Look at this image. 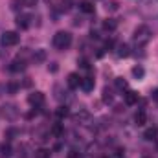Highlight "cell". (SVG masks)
<instances>
[{"instance_id": "3", "label": "cell", "mask_w": 158, "mask_h": 158, "mask_svg": "<svg viewBox=\"0 0 158 158\" xmlns=\"http://www.w3.org/2000/svg\"><path fill=\"white\" fill-rule=\"evenodd\" d=\"M19 40H20V35L17 31H4L2 37H0V44L6 46V48H9V46H17Z\"/></svg>"}, {"instance_id": "7", "label": "cell", "mask_w": 158, "mask_h": 158, "mask_svg": "<svg viewBox=\"0 0 158 158\" xmlns=\"http://www.w3.org/2000/svg\"><path fill=\"white\" fill-rule=\"evenodd\" d=\"M66 83H68V86H70L72 90L79 88V86H81V77H79V74H68Z\"/></svg>"}, {"instance_id": "8", "label": "cell", "mask_w": 158, "mask_h": 158, "mask_svg": "<svg viewBox=\"0 0 158 158\" xmlns=\"http://www.w3.org/2000/svg\"><path fill=\"white\" fill-rule=\"evenodd\" d=\"M9 70L11 72H22V70H26V61L24 59H15L13 63H11V66H9Z\"/></svg>"}, {"instance_id": "25", "label": "cell", "mask_w": 158, "mask_h": 158, "mask_svg": "<svg viewBox=\"0 0 158 158\" xmlns=\"http://www.w3.org/2000/svg\"><path fill=\"white\" fill-rule=\"evenodd\" d=\"M9 4H11V9H13V11H19V9H20V4H22V0H11Z\"/></svg>"}, {"instance_id": "24", "label": "cell", "mask_w": 158, "mask_h": 158, "mask_svg": "<svg viewBox=\"0 0 158 158\" xmlns=\"http://www.w3.org/2000/svg\"><path fill=\"white\" fill-rule=\"evenodd\" d=\"M116 86H118L119 90H125V88H127V81H125V79H121V77H118V79H116Z\"/></svg>"}, {"instance_id": "23", "label": "cell", "mask_w": 158, "mask_h": 158, "mask_svg": "<svg viewBox=\"0 0 158 158\" xmlns=\"http://www.w3.org/2000/svg\"><path fill=\"white\" fill-rule=\"evenodd\" d=\"M72 4H74V0H61V9L63 11H68L72 7Z\"/></svg>"}, {"instance_id": "9", "label": "cell", "mask_w": 158, "mask_h": 158, "mask_svg": "<svg viewBox=\"0 0 158 158\" xmlns=\"http://www.w3.org/2000/svg\"><path fill=\"white\" fill-rule=\"evenodd\" d=\"M94 85H96L94 83V77H90V76L88 77H81V88L85 92H92L94 90Z\"/></svg>"}, {"instance_id": "13", "label": "cell", "mask_w": 158, "mask_h": 158, "mask_svg": "<svg viewBox=\"0 0 158 158\" xmlns=\"http://www.w3.org/2000/svg\"><path fill=\"white\" fill-rule=\"evenodd\" d=\"M118 28V22L114 20V19H107V20H103V30H107V31H114Z\"/></svg>"}, {"instance_id": "6", "label": "cell", "mask_w": 158, "mask_h": 158, "mask_svg": "<svg viewBox=\"0 0 158 158\" xmlns=\"http://www.w3.org/2000/svg\"><path fill=\"white\" fill-rule=\"evenodd\" d=\"M17 26H19L20 30H28V28L31 26V15L20 13V15L17 17Z\"/></svg>"}, {"instance_id": "2", "label": "cell", "mask_w": 158, "mask_h": 158, "mask_svg": "<svg viewBox=\"0 0 158 158\" xmlns=\"http://www.w3.org/2000/svg\"><path fill=\"white\" fill-rule=\"evenodd\" d=\"M53 46L57 50H68L72 46V33L70 31H57L53 35Z\"/></svg>"}, {"instance_id": "21", "label": "cell", "mask_w": 158, "mask_h": 158, "mask_svg": "<svg viewBox=\"0 0 158 158\" xmlns=\"http://www.w3.org/2000/svg\"><path fill=\"white\" fill-rule=\"evenodd\" d=\"M68 114H70V110H68V107H59V109H57V118H66V116H68Z\"/></svg>"}, {"instance_id": "28", "label": "cell", "mask_w": 158, "mask_h": 158, "mask_svg": "<svg viewBox=\"0 0 158 158\" xmlns=\"http://www.w3.org/2000/svg\"><path fill=\"white\" fill-rule=\"evenodd\" d=\"M37 4V0H22V6H26V7H33Z\"/></svg>"}, {"instance_id": "11", "label": "cell", "mask_w": 158, "mask_h": 158, "mask_svg": "<svg viewBox=\"0 0 158 158\" xmlns=\"http://www.w3.org/2000/svg\"><path fill=\"white\" fill-rule=\"evenodd\" d=\"M125 103H127V105H134V103H138V92H134V90L125 92Z\"/></svg>"}, {"instance_id": "5", "label": "cell", "mask_w": 158, "mask_h": 158, "mask_svg": "<svg viewBox=\"0 0 158 158\" xmlns=\"http://www.w3.org/2000/svg\"><path fill=\"white\" fill-rule=\"evenodd\" d=\"M2 116L6 119H9V121H13V119H17V116H19V109L15 105H6L2 109Z\"/></svg>"}, {"instance_id": "22", "label": "cell", "mask_w": 158, "mask_h": 158, "mask_svg": "<svg viewBox=\"0 0 158 158\" xmlns=\"http://www.w3.org/2000/svg\"><path fill=\"white\" fill-rule=\"evenodd\" d=\"M143 74H145V70H143L142 66H134V68H132V76H134V77L142 79L143 77Z\"/></svg>"}, {"instance_id": "29", "label": "cell", "mask_w": 158, "mask_h": 158, "mask_svg": "<svg viewBox=\"0 0 158 158\" xmlns=\"http://www.w3.org/2000/svg\"><path fill=\"white\" fill-rule=\"evenodd\" d=\"M68 158H83V155H79V153H76V151H72V153L68 155Z\"/></svg>"}, {"instance_id": "4", "label": "cell", "mask_w": 158, "mask_h": 158, "mask_svg": "<svg viewBox=\"0 0 158 158\" xmlns=\"http://www.w3.org/2000/svg\"><path fill=\"white\" fill-rule=\"evenodd\" d=\"M44 101H46V96H44V92H40V90H37V92H31L30 96H28V103L31 105V107H42L44 105Z\"/></svg>"}, {"instance_id": "26", "label": "cell", "mask_w": 158, "mask_h": 158, "mask_svg": "<svg viewBox=\"0 0 158 158\" xmlns=\"http://www.w3.org/2000/svg\"><path fill=\"white\" fill-rule=\"evenodd\" d=\"M17 90H19V85H15V83H9V85H7V92H9V94H15Z\"/></svg>"}, {"instance_id": "14", "label": "cell", "mask_w": 158, "mask_h": 158, "mask_svg": "<svg viewBox=\"0 0 158 158\" xmlns=\"http://www.w3.org/2000/svg\"><path fill=\"white\" fill-rule=\"evenodd\" d=\"M11 155H13L11 145H9V143H4V145L0 147V158H11Z\"/></svg>"}, {"instance_id": "19", "label": "cell", "mask_w": 158, "mask_h": 158, "mask_svg": "<svg viewBox=\"0 0 158 158\" xmlns=\"http://www.w3.org/2000/svg\"><path fill=\"white\" fill-rule=\"evenodd\" d=\"M105 7H107V11H118L119 2L118 0H109V2L105 4Z\"/></svg>"}, {"instance_id": "10", "label": "cell", "mask_w": 158, "mask_h": 158, "mask_svg": "<svg viewBox=\"0 0 158 158\" xmlns=\"http://www.w3.org/2000/svg\"><path fill=\"white\" fill-rule=\"evenodd\" d=\"M79 9H81L83 13H94V4H92L90 0H81V2H79Z\"/></svg>"}, {"instance_id": "1", "label": "cell", "mask_w": 158, "mask_h": 158, "mask_svg": "<svg viewBox=\"0 0 158 158\" xmlns=\"http://www.w3.org/2000/svg\"><path fill=\"white\" fill-rule=\"evenodd\" d=\"M151 40V30L147 26H138L132 33V42L138 46V48H143L147 42Z\"/></svg>"}, {"instance_id": "12", "label": "cell", "mask_w": 158, "mask_h": 158, "mask_svg": "<svg viewBox=\"0 0 158 158\" xmlns=\"http://www.w3.org/2000/svg\"><path fill=\"white\" fill-rule=\"evenodd\" d=\"M134 121H136L138 127L145 125V123H147V114H145V110H138V112L134 114Z\"/></svg>"}, {"instance_id": "27", "label": "cell", "mask_w": 158, "mask_h": 158, "mask_svg": "<svg viewBox=\"0 0 158 158\" xmlns=\"http://www.w3.org/2000/svg\"><path fill=\"white\" fill-rule=\"evenodd\" d=\"M52 132L55 134V136H59V134H63V127L57 123V125H53V129H52Z\"/></svg>"}, {"instance_id": "15", "label": "cell", "mask_w": 158, "mask_h": 158, "mask_svg": "<svg viewBox=\"0 0 158 158\" xmlns=\"http://www.w3.org/2000/svg\"><path fill=\"white\" fill-rule=\"evenodd\" d=\"M118 55L119 57H129L131 55V48L127 44H119L118 46Z\"/></svg>"}, {"instance_id": "16", "label": "cell", "mask_w": 158, "mask_h": 158, "mask_svg": "<svg viewBox=\"0 0 158 158\" xmlns=\"http://www.w3.org/2000/svg\"><path fill=\"white\" fill-rule=\"evenodd\" d=\"M52 156V153H50V149H44V147H40L35 151V158H50Z\"/></svg>"}, {"instance_id": "18", "label": "cell", "mask_w": 158, "mask_h": 158, "mask_svg": "<svg viewBox=\"0 0 158 158\" xmlns=\"http://www.w3.org/2000/svg\"><path fill=\"white\" fill-rule=\"evenodd\" d=\"M156 134H158V131L155 129V127H153V129H147V131H145V134H143V138L151 142V140H155V138H156Z\"/></svg>"}, {"instance_id": "30", "label": "cell", "mask_w": 158, "mask_h": 158, "mask_svg": "<svg viewBox=\"0 0 158 158\" xmlns=\"http://www.w3.org/2000/svg\"><path fill=\"white\" fill-rule=\"evenodd\" d=\"M153 98H155V99L158 101V90H155V94H153Z\"/></svg>"}, {"instance_id": "20", "label": "cell", "mask_w": 158, "mask_h": 158, "mask_svg": "<svg viewBox=\"0 0 158 158\" xmlns=\"http://www.w3.org/2000/svg\"><path fill=\"white\" fill-rule=\"evenodd\" d=\"M88 119H90V116H88V112H85V110L74 116V121H85V123H88Z\"/></svg>"}, {"instance_id": "17", "label": "cell", "mask_w": 158, "mask_h": 158, "mask_svg": "<svg viewBox=\"0 0 158 158\" xmlns=\"http://www.w3.org/2000/svg\"><path fill=\"white\" fill-rule=\"evenodd\" d=\"M46 59V52L44 50H35V53H33V61L35 63H42Z\"/></svg>"}]
</instances>
